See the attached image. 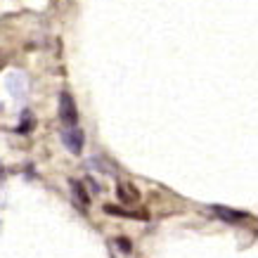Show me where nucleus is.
I'll return each mask as SVG.
<instances>
[{"mask_svg":"<svg viewBox=\"0 0 258 258\" xmlns=\"http://www.w3.org/2000/svg\"><path fill=\"white\" fill-rule=\"evenodd\" d=\"M62 142H64V147L69 149L71 154H81V152H83V145H86V135H83L81 128L69 125V128L62 133Z\"/></svg>","mask_w":258,"mask_h":258,"instance_id":"1","label":"nucleus"},{"mask_svg":"<svg viewBox=\"0 0 258 258\" xmlns=\"http://www.w3.org/2000/svg\"><path fill=\"white\" fill-rule=\"evenodd\" d=\"M104 213H111V216H125V218H128V216H131V218H140V216H135V213L121 211V209H116V206H109V204L104 206ZM140 220H142V218H140Z\"/></svg>","mask_w":258,"mask_h":258,"instance_id":"7","label":"nucleus"},{"mask_svg":"<svg viewBox=\"0 0 258 258\" xmlns=\"http://www.w3.org/2000/svg\"><path fill=\"white\" fill-rule=\"evenodd\" d=\"M0 111H3V104H0Z\"/></svg>","mask_w":258,"mask_h":258,"instance_id":"10","label":"nucleus"},{"mask_svg":"<svg viewBox=\"0 0 258 258\" xmlns=\"http://www.w3.org/2000/svg\"><path fill=\"white\" fill-rule=\"evenodd\" d=\"M24 88H26V81H24L22 74H12V79H10V93H15V95H22L24 93Z\"/></svg>","mask_w":258,"mask_h":258,"instance_id":"5","label":"nucleus"},{"mask_svg":"<svg viewBox=\"0 0 258 258\" xmlns=\"http://www.w3.org/2000/svg\"><path fill=\"white\" fill-rule=\"evenodd\" d=\"M59 118H62V123H67V125H76V121H79L76 102H74V97H71L69 93L59 95Z\"/></svg>","mask_w":258,"mask_h":258,"instance_id":"2","label":"nucleus"},{"mask_svg":"<svg viewBox=\"0 0 258 258\" xmlns=\"http://www.w3.org/2000/svg\"><path fill=\"white\" fill-rule=\"evenodd\" d=\"M211 211L216 213L218 218L230 220V223H239V220H244L249 216L246 211H235V209H227V206H211Z\"/></svg>","mask_w":258,"mask_h":258,"instance_id":"3","label":"nucleus"},{"mask_svg":"<svg viewBox=\"0 0 258 258\" xmlns=\"http://www.w3.org/2000/svg\"><path fill=\"white\" fill-rule=\"evenodd\" d=\"M90 166H95V168H102V171H111V166L104 164L100 157H93V159H90Z\"/></svg>","mask_w":258,"mask_h":258,"instance_id":"8","label":"nucleus"},{"mask_svg":"<svg viewBox=\"0 0 258 258\" xmlns=\"http://www.w3.org/2000/svg\"><path fill=\"white\" fill-rule=\"evenodd\" d=\"M118 197H121V202H128V204H133L140 199L138 189L131 187V185H118Z\"/></svg>","mask_w":258,"mask_h":258,"instance_id":"4","label":"nucleus"},{"mask_svg":"<svg viewBox=\"0 0 258 258\" xmlns=\"http://www.w3.org/2000/svg\"><path fill=\"white\" fill-rule=\"evenodd\" d=\"M116 244L121 246V251H123V253H131V242H128V239H116Z\"/></svg>","mask_w":258,"mask_h":258,"instance_id":"9","label":"nucleus"},{"mask_svg":"<svg viewBox=\"0 0 258 258\" xmlns=\"http://www.w3.org/2000/svg\"><path fill=\"white\" fill-rule=\"evenodd\" d=\"M71 187H74V192H76V199H79L81 204H86V202H88L86 189L81 187V182H79V180H71Z\"/></svg>","mask_w":258,"mask_h":258,"instance_id":"6","label":"nucleus"}]
</instances>
